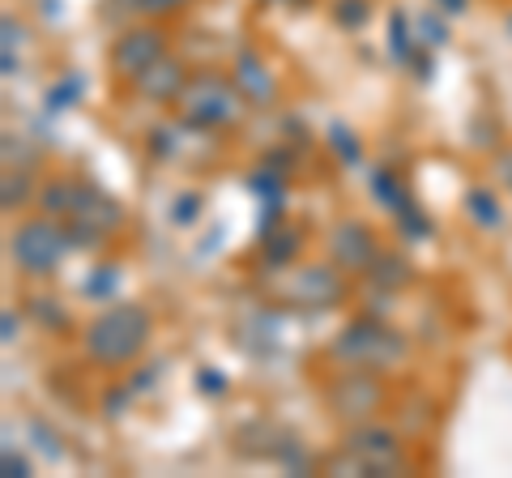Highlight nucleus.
Returning a JSON list of instances; mask_svg holds the SVG:
<instances>
[{"mask_svg": "<svg viewBox=\"0 0 512 478\" xmlns=\"http://www.w3.org/2000/svg\"><path fill=\"white\" fill-rule=\"evenodd\" d=\"M244 90L235 86V77L218 73H192L180 99H175V120L188 133H227L244 116Z\"/></svg>", "mask_w": 512, "mask_h": 478, "instance_id": "f257e3e1", "label": "nucleus"}, {"mask_svg": "<svg viewBox=\"0 0 512 478\" xmlns=\"http://www.w3.org/2000/svg\"><path fill=\"white\" fill-rule=\"evenodd\" d=\"M150 333H154V316L141 304H111L103 316H94L86 325L82 346L103 368H128L150 346Z\"/></svg>", "mask_w": 512, "mask_h": 478, "instance_id": "f03ea898", "label": "nucleus"}, {"mask_svg": "<svg viewBox=\"0 0 512 478\" xmlns=\"http://www.w3.org/2000/svg\"><path fill=\"white\" fill-rule=\"evenodd\" d=\"M333 355H338L346 368H367V372H389L393 363L406 359V342L402 333H393L389 325H380L376 316H359L355 325H346L333 342Z\"/></svg>", "mask_w": 512, "mask_h": 478, "instance_id": "7ed1b4c3", "label": "nucleus"}, {"mask_svg": "<svg viewBox=\"0 0 512 478\" xmlns=\"http://www.w3.org/2000/svg\"><path fill=\"white\" fill-rule=\"evenodd\" d=\"M73 248L69 239V227L60 218H30V222H18L13 227V239H9V257L18 261L22 274L30 278H43V274H56V265L64 261V252Z\"/></svg>", "mask_w": 512, "mask_h": 478, "instance_id": "20e7f679", "label": "nucleus"}, {"mask_svg": "<svg viewBox=\"0 0 512 478\" xmlns=\"http://www.w3.org/2000/svg\"><path fill=\"white\" fill-rule=\"evenodd\" d=\"M64 227H69L73 248H103L107 239L124 227V210H120L116 197L103 193V188L77 184V193H73V214L64 218Z\"/></svg>", "mask_w": 512, "mask_h": 478, "instance_id": "39448f33", "label": "nucleus"}, {"mask_svg": "<svg viewBox=\"0 0 512 478\" xmlns=\"http://www.w3.org/2000/svg\"><path fill=\"white\" fill-rule=\"evenodd\" d=\"M329 406L338 419L350 423H363L384 406V385H380V372H367V368H346L338 380H329Z\"/></svg>", "mask_w": 512, "mask_h": 478, "instance_id": "423d86ee", "label": "nucleus"}, {"mask_svg": "<svg viewBox=\"0 0 512 478\" xmlns=\"http://www.w3.org/2000/svg\"><path fill=\"white\" fill-rule=\"evenodd\" d=\"M346 449L363 461L372 478H376V474H397V470H406V444H402V436H397L393 427L372 423V419H363L359 427H350Z\"/></svg>", "mask_w": 512, "mask_h": 478, "instance_id": "0eeeda50", "label": "nucleus"}, {"mask_svg": "<svg viewBox=\"0 0 512 478\" xmlns=\"http://www.w3.org/2000/svg\"><path fill=\"white\" fill-rule=\"evenodd\" d=\"M167 56V35L158 26H128L120 30V39L111 43V73L124 82H137L154 60Z\"/></svg>", "mask_w": 512, "mask_h": 478, "instance_id": "6e6552de", "label": "nucleus"}, {"mask_svg": "<svg viewBox=\"0 0 512 478\" xmlns=\"http://www.w3.org/2000/svg\"><path fill=\"white\" fill-rule=\"evenodd\" d=\"M286 299L295 308H338L346 299V278L338 265H303L286 278Z\"/></svg>", "mask_w": 512, "mask_h": 478, "instance_id": "1a4fd4ad", "label": "nucleus"}, {"mask_svg": "<svg viewBox=\"0 0 512 478\" xmlns=\"http://www.w3.org/2000/svg\"><path fill=\"white\" fill-rule=\"evenodd\" d=\"M329 257H333V265H338L342 274H367L372 261L380 257L372 227H367V222H355V218L338 222L333 235H329Z\"/></svg>", "mask_w": 512, "mask_h": 478, "instance_id": "9d476101", "label": "nucleus"}, {"mask_svg": "<svg viewBox=\"0 0 512 478\" xmlns=\"http://www.w3.org/2000/svg\"><path fill=\"white\" fill-rule=\"evenodd\" d=\"M188 82V73L184 65L175 56H163V60H154V65L137 77V82H128L146 103H163V107H175V99H180V90Z\"/></svg>", "mask_w": 512, "mask_h": 478, "instance_id": "9b49d317", "label": "nucleus"}, {"mask_svg": "<svg viewBox=\"0 0 512 478\" xmlns=\"http://www.w3.org/2000/svg\"><path fill=\"white\" fill-rule=\"evenodd\" d=\"M235 86L244 90V99L248 103H261V107H269L278 99V77L265 69V60L261 56H252V52H244L235 60Z\"/></svg>", "mask_w": 512, "mask_h": 478, "instance_id": "f8f14e48", "label": "nucleus"}, {"mask_svg": "<svg viewBox=\"0 0 512 478\" xmlns=\"http://www.w3.org/2000/svg\"><path fill=\"white\" fill-rule=\"evenodd\" d=\"M73 193H77V180H52V184H43V193H39V210L47 218H69L73 214Z\"/></svg>", "mask_w": 512, "mask_h": 478, "instance_id": "ddd939ff", "label": "nucleus"}, {"mask_svg": "<svg viewBox=\"0 0 512 478\" xmlns=\"http://www.w3.org/2000/svg\"><path fill=\"white\" fill-rule=\"evenodd\" d=\"M116 282H120V269H116V265H99V269H94V274L82 282V295H86V299H111Z\"/></svg>", "mask_w": 512, "mask_h": 478, "instance_id": "4468645a", "label": "nucleus"}, {"mask_svg": "<svg viewBox=\"0 0 512 478\" xmlns=\"http://www.w3.org/2000/svg\"><path fill=\"white\" fill-rule=\"evenodd\" d=\"M367 13H372L367 0H333V18H338L346 30H359L367 22Z\"/></svg>", "mask_w": 512, "mask_h": 478, "instance_id": "2eb2a0df", "label": "nucleus"}, {"mask_svg": "<svg viewBox=\"0 0 512 478\" xmlns=\"http://www.w3.org/2000/svg\"><path fill=\"white\" fill-rule=\"evenodd\" d=\"M466 210L483 222V227H500V205L491 201V193H483V188H474L470 201H466Z\"/></svg>", "mask_w": 512, "mask_h": 478, "instance_id": "dca6fc26", "label": "nucleus"}, {"mask_svg": "<svg viewBox=\"0 0 512 478\" xmlns=\"http://www.w3.org/2000/svg\"><path fill=\"white\" fill-rule=\"evenodd\" d=\"M188 5L192 0H133V9L146 13V18H167V13H180Z\"/></svg>", "mask_w": 512, "mask_h": 478, "instance_id": "f3484780", "label": "nucleus"}, {"mask_svg": "<svg viewBox=\"0 0 512 478\" xmlns=\"http://www.w3.org/2000/svg\"><path fill=\"white\" fill-rule=\"evenodd\" d=\"M77 90H82V77H77V73H69V77H64L60 86H52V90H47V107H69Z\"/></svg>", "mask_w": 512, "mask_h": 478, "instance_id": "a211bd4d", "label": "nucleus"}, {"mask_svg": "<svg viewBox=\"0 0 512 478\" xmlns=\"http://www.w3.org/2000/svg\"><path fill=\"white\" fill-rule=\"evenodd\" d=\"M389 47L397 52V60L410 56V35H406V22L402 18H393V26H389Z\"/></svg>", "mask_w": 512, "mask_h": 478, "instance_id": "6ab92c4d", "label": "nucleus"}, {"mask_svg": "<svg viewBox=\"0 0 512 478\" xmlns=\"http://www.w3.org/2000/svg\"><path fill=\"white\" fill-rule=\"evenodd\" d=\"M414 39H419V43H427V39H431V43H444L448 30H444L436 18H419V35H414Z\"/></svg>", "mask_w": 512, "mask_h": 478, "instance_id": "aec40b11", "label": "nucleus"}, {"mask_svg": "<svg viewBox=\"0 0 512 478\" xmlns=\"http://www.w3.org/2000/svg\"><path fill=\"white\" fill-rule=\"evenodd\" d=\"M329 141H333V146H338V150H342L346 158H359V146H355V137H350V133L342 129V124H338V129H333V133H329Z\"/></svg>", "mask_w": 512, "mask_h": 478, "instance_id": "412c9836", "label": "nucleus"}, {"mask_svg": "<svg viewBox=\"0 0 512 478\" xmlns=\"http://www.w3.org/2000/svg\"><path fill=\"white\" fill-rule=\"evenodd\" d=\"M197 214H201V197L197 193H188V205H180V210H175V222H197Z\"/></svg>", "mask_w": 512, "mask_h": 478, "instance_id": "4be33fe9", "label": "nucleus"}, {"mask_svg": "<svg viewBox=\"0 0 512 478\" xmlns=\"http://www.w3.org/2000/svg\"><path fill=\"white\" fill-rule=\"evenodd\" d=\"M5 470H9V474H13V470H18V474H26V461H22V457H13V453L5 449Z\"/></svg>", "mask_w": 512, "mask_h": 478, "instance_id": "5701e85b", "label": "nucleus"}, {"mask_svg": "<svg viewBox=\"0 0 512 478\" xmlns=\"http://www.w3.org/2000/svg\"><path fill=\"white\" fill-rule=\"evenodd\" d=\"M440 5H444V9H453V13H457V9H466V0H440Z\"/></svg>", "mask_w": 512, "mask_h": 478, "instance_id": "b1692460", "label": "nucleus"}]
</instances>
